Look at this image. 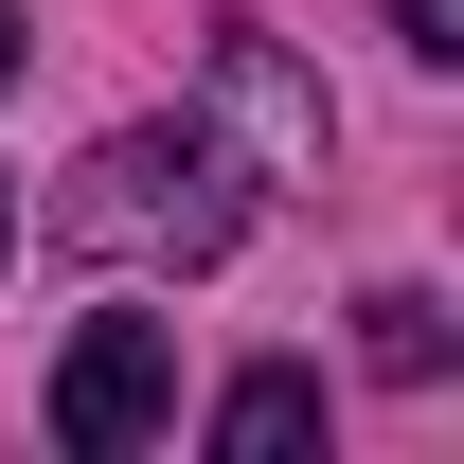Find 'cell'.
<instances>
[{"mask_svg": "<svg viewBox=\"0 0 464 464\" xmlns=\"http://www.w3.org/2000/svg\"><path fill=\"white\" fill-rule=\"evenodd\" d=\"M161 411H179V322H90L54 357V447L72 464H125Z\"/></svg>", "mask_w": 464, "mask_h": 464, "instance_id": "obj_2", "label": "cell"}, {"mask_svg": "<svg viewBox=\"0 0 464 464\" xmlns=\"http://www.w3.org/2000/svg\"><path fill=\"white\" fill-rule=\"evenodd\" d=\"M393 18H411V54H429V72L464 54V0H393Z\"/></svg>", "mask_w": 464, "mask_h": 464, "instance_id": "obj_6", "label": "cell"}, {"mask_svg": "<svg viewBox=\"0 0 464 464\" xmlns=\"http://www.w3.org/2000/svg\"><path fill=\"white\" fill-rule=\"evenodd\" d=\"M357 357H375L393 393H429V375H447V304H429V286H375V304H357Z\"/></svg>", "mask_w": 464, "mask_h": 464, "instance_id": "obj_4", "label": "cell"}, {"mask_svg": "<svg viewBox=\"0 0 464 464\" xmlns=\"http://www.w3.org/2000/svg\"><path fill=\"white\" fill-rule=\"evenodd\" d=\"M232 232H250V197H232V161L197 125H125V143H90V179L54 197V250H125V268H215Z\"/></svg>", "mask_w": 464, "mask_h": 464, "instance_id": "obj_1", "label": "cell"}, {"mask_svg": "<svg viewBox=\"0 0 464 464\" xmlns=\"http://www.w3.org/2000/svg\"><path fill=\"white\" fill-rule=\"evenodd\" d=\"M304 429H322V375H232V411H215V447H232V464H286Z\"/></svg>", "mask_w": 464, "mask_h": 464, "instance_id": "obj_5", "label": "cell"}, {"mask_svg": "<svg viewBox=\"0 0 464 464\" xmlns=\"http://www.w3.org/2000/svg\"><path fill=\"white\" fill-rule=\"evenodd\" d=\"M0 250H18V179H0Z\"/></svg>", "mask_w": 464, "mask_h": 464, "instance_id": "obj_8", "label": "cell"}, {"mask_svg": "<svg viewBox=\"0 0 464 464\" xmlns=\"http://www.w3.org/2000/svg\"><path fill=\"white\" fill-rule=\"evenodd\" d=\"M215 108L250 125L286 179H322V143H340V125H322V90L286 72V36H268V18H215Z\"/></svg>", "mask_w": 464, "mask_h": 464, "instance_id": "obj_3", "label": "cell"}, {"mask_svg": "<svg viewBox=\"0 0 464 464\" xmlns=\"http://www.w3.org/2000/svg\"><path fill=\"white\" fill-rule=\"evenodd\" d=\"M18 54H36V36H18V0H0V90H18Z\"/></svg>", "mask_w": 464, "mask_h": 464, "instance_id": "obj_7", "label": "cell"}]
</instances>
